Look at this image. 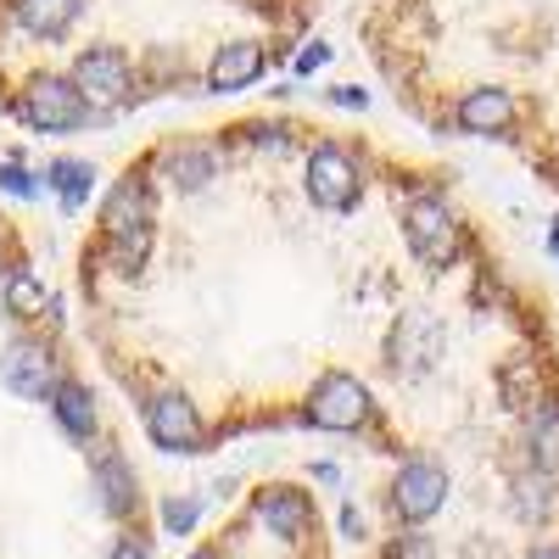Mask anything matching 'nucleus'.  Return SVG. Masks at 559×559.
Returning <instances> with one entry per match:
<instances>
[{"label":"nucleus","instance_id":"nucleus-25","mask_svg":"<svg viewBox=\"0 0 559 559\" xmlns=\"http://www.w3.org/2000/svg\"><path fill=\"white\" fill-rule=\"evenodd\" d=\"M107 559H152V554H146V543H134V537H118Z\"/></svg>","mask_w":559,"mask_h":559},{"label":"nucleus","instance_id":"nucleus-12","mask_svg":"<svg viewBox=\"0 0 559 559\" xmlns=\"http://www.w3.org/2000/svg\"><path fill=\"white\" fill-rule=\"evenodd\" d=\"M258 73H263V51L258 45H224V51L213 57V68H207V90H218V96H229V90H247V84H258Z\"/></svg>","mask_w":559,"mask_h":559},{"label":"nucleus","instance_id":"nucleus-26","mask_svg":"<svg viewBox=\"0 0 559 559\" xmlns=\"http://www.w3.org/2000/svg\"><path fill=\"white\" fill-rule=\"evenodd\" d=\"M336 102H342V107H364L369 96H364V90H336Z\"/></svg>","mask_w":559,"mask_h":559},{"label":"nucleus","instance_id":"nucleus-27","mask_svg":"<svg viewBox=\"0 0 559 559\" xmlns=\"http://www.w3.org/2000/svg\"><path fill=\"white\" fill-rule=\"evenodd\" d=\"M526 559H559V548H554V543H548V548H532V554H526Z\"/></svg>","mask_w":559,"mask_h":559},{"label":"nucleus","instance_id":"nucleus-9","mask_svg":"<svg viewBox=\"0 0 559 559\" xmlns=\"http://www.w3.org/2000/svg\"><path fill=\"white\" fill-rule=\"evenodd\" d=\"M73 84H79L84 102L112 107V102L129 96V62L112 51V45H96V51H84V57L73 62Z\"/></svg>","mask_w":559,"mask_h":559},{"label":"nucleus","instance_id":"nucleus-23","mask_svg":"<svg viewBox=\"0 0 559 559\" xmlns=\"http://www.w3.org/2000/svg\"><path fill=\"white\" fill-rule=\"evenodd\" d=\"M324 62H331V45H324V39H313L308 51L297 57V73H313V68H324Z\"/></svg>","mask_w":559,"mask_h":559},{"label":"nucleus","instance_id":"nucleus-28","mask_svg":"<svg viewBox=\"0 0 559 559\" xmlns=\"http://www.w3.org/2000/svg\"><path fill=\"white\" fill-rule=\"evenodd\" d=\"M548 241H554V252H559V218H554V229H548Z\"/></svg>","mask_w":559,"mask_h":559},{"label":"nucleus","instance_id":"nucleus-13","mask_svg":"<svg viewBox=\"0 0 559 559\" xmlns=\"http://www.w3.org/2000/svg\"><path fill=\"white\" fill-rule=\"evenodd\" d=\"M96 492H102V509H107L112 521L134 515V503H140V492H134V471H129L118 453H102V459H96Z\"/></svg>","mask_w":559,"mask_h":559},{"label":"nucleus","instance_id":"nucleus-1","mask_svg":"<svg viewBox=\"0 0 559 559\" xmlns=\"http://www.w3.org/2000/svg\"><path fill=\"white\" fill-rule=\"evenodd\" d=\"M102 229H107V252L123 274H134L152 252V191L140 179H123L118 191L102 202Z\"/></svg>","mask_w":559,"mask_h":559},{"label":"nucleus","instance_id":"nucleus-20","mask_svg":"<svg viewBox=\"0 0 559 559\" xmlns=\"http://www.w3.org/2000/svg\"><path fill=\"white\" fill-rule=\"evenodd\" d=\"M51 185L62 191V207H84L90 185H96V168H90V163H57L51 168Z\"/></svg>","mask_w":559,"mask_h":559},{"label":"nucleus","instance_id":"nucleus-6","mask_svg":"<svg viewBox=\"0 0 559 559\" xmlns=\"http://www.w3.org/2000/svg\"><path fill=\"white\" fill-rule=\"evenodd\" d=\"M146 437L163 448V453H191L202 442V414L185 392H157L146 403Z\"/></svg>","mask_w":559,"mask_h":559},{"label":"nucleus","instance_id":"nucleus-5","mask_svg":"<svg viewBox=\"0 0 559 559\" xmlns=\"http://www.w3.org/2000/svg\"><path fill=\"white\" fill-rule=\"evenodd\" d=\"M442 503H448V471L431 464V459H408L397 471V481H392V509L419 526V521H431Z\"/></svg>","mask_w":559,"mask_h":559},{"label":"nucleus","instance_id":"nucleus-14","mask_svg":"<svg viewBox=\"0 0 559 559\" xmlns=\"http://www.w3.org/2000/svg\"><path fill=\"white\" fill-rule=\"evenodd\" d=\"M51 408H57V426H62L68 437L84 442L90 431H96V392H90V386H79V381H57Z\"/></svg>","mask_w":559,"mask_h":559},{"label":"nucleus","instance_id":"nucleus-11","mask_svg":"<svg viewBox=\"0 0 559 559\" xmlns=\"http://www.w3.org/2000/svg\"><path fill=\"white\" fill-rule=\"evenodd\" d=\"M509 123H515V96L509 90H471L459 102V129L471 134H503Z\"/></svg>","mask_w":559,"mask_h":559},{"label":"nucleus","instance_id":"nucleus-3","mask_svg":"<svg viewBox=\"0 0 559 559\" xmlns=\"http://www.w3.org/2000/svg\"><path fill=\"white\" fill-rule=\"evenodd\" d=\"M369 414H376V397H369V386L358 376H324L313 392H308V419L319 431H358L369 426Z\"/></svg>","mask_w":559,"mask_h":559},{"label":"nucleus","instance_id":"nucleus-29","mask_svg":"<svg viewBox=\"0 0 559 559\" xmlns=\"http://www.w3.org/2000/svg\"><path fill=\"white\" fill-rule=\"evenodd\" d=\"M191 559H218V554H207V548H202V554H191Z\"/></svg>","mask_w":559,"mask_h":559},{"label":"nucleus","instance_id":"nucleus-24","mask_svg":"<svg viewBox=\"0 0 559 559\" xmlns=\"http://www.w3.org/2000/svg\"><path fill=\"white\" fill-rule=\"evenodd\" d=\"M392 559H431V543H419V537H403V543H392Z\"/></svg>","mask_w":559,"mask_h":559},{"label":"nucleus","instance_id":"nucleus-8","mask_svg":"<svg viewBox=\"0 0 559 559\" xmlns=\"http://www.w3.org/2000/svg\"><path fill=\"white\" fill-rule=\"evenodd\" d=\"M308 197L319 207H353L358 202V163L342 152V146H319L308 157Z\"/></svg>","mask_w":559,"mask_h":559},{"label":"nucleus","instance_id":"nucleus-16","mask_svg":"<svg viewBox=\"0 0 559 559\" xmlns=\"http://www.w3.org/2000/svg\"><path fill=\"white\" fill-rule=\"evenodd\" d=\"M79 17V0H17V23L34 34V39H57L68 34Z\"/></svg>","mask_w":559,"mask_h":559},{"label":"nucleus","instance_id":"nucleus-21","mask_svg":"<svg viewBox=\"0 0 559 559\" xmlns=\"http://www.w3.org/2000/svg\"><path fill=\"white\" fill-rule=\"evenodd\" d=\"M197 515H202L197 498H168V509H163V526H168V532H191V526H197Z\"/></svg>","mask_w":559,"mask_h":559},{"label":"nucleus","instance_id":"nucleus-19","mask_svg":"<svg viewBox=\"0 0 559 559\" xmlns=\"http://www.w3.org/2000/svg\"><path fill=\"white\" fill-rule=\"evenodd\" d=\"M532 459L537 471H559V403H543L532 414Z\"/></svg>","mask_w":559,"mask_h":559},{"label":"nucleus","instance_id":"nucleus-15","mask_svg":"<svg viewBox=\"0 0 559 559\" xmlns=\"http://www.w3.org/2000/svg\"><path fill=\"white\" fill-rule=\"evenodd\" d=\"M509 498H515V515L526 521V526H543L548 515H554V481H548V471H521L515 481H509Z\"/></svg>","mask_w":559,"mask_h":559},{"label":"nucleus","instance_id":"nucleus-7","mask_svg":"<svg viewBox=\"0 0 559 559\" xmlns=\"http://www.w3.org/2000/svg\"><path fill=\"white\" fill-rule=\"evenodd\" d=\"M0 381H7L17 397H28V403L51 397L57 392V358H51V347L12 342L7 353H0Z\"/></svg>","mask_w":559,"mask_h":559},{"label":"nucleus","instance_id":"nucleus-17","mask_svg":"<svg viewBox=\"0 0 559 559\" xmlns=\"http://www.w3.org/2000/svg\"><path fill=\"white\" fill-rule=\"evenodd\" d=\"M7 280V308L17 313V319H45L57 302H51V292H45V280L39 274H28V269H12V274H0Z\"/></svg>","mask_w":559,"mask_h":559},{"label":"nucleus","instance_id":"nucleus-18","mask_svg":"<svg viewBox=\"0 0 559 559\" xmlns=\"http://www.w3.org/2000/svg\"><path fill=\"white\" fill-rule=\"evenodd\" d=\"M163 174L174 179V191H207V179H213V157L202 146H174L163 157Z\"/></svg>","mask_w":559,"mask_h":559},{"label":"nucleus","instance_id":"nucleus-22","mask_svg":"<svg viewBox=\"0 0 559 559\" xmlns=\"http://www.w3.org/2000/svg\"><path fill=\"white\" fill-rule=\"evenodd\" d=\"M0 185H7L12 197H39V185H34V174H28V168H17V163H7V168H0Z\"/></svg>","mask_w":559,"mask_h":559},{"label":"nucleus","instance_id":"nucleus-4","mask_svg":"<svg viewBox=\"0 0 559 559\" xmlns=\"http://www.w3.org/2000/svg\"><path fill=\"white\" fill-rule=\"evenodd\" d=\"M403 229H408V252L426 263V269H448V263L459 258V247H464L453 213H448L442 202H431V197H419V202L403 213Z\"/></svg>","mask_w":559,"mask_h":559},{"label":"nucleus","instance_id":"nucleus-10","mask_svg":"<svg viewBox=\"0 0 559 559\" xmlns=\"http://www.w3.org/2000/svg\"><path fill=\"white\" fill-rule=\"evenodd\" d=\"M258 521H263L274 537L297 543V537L308 532V521H313V509H308V498H302L297 487H269L263 503H258Z\"/></svg>","mask_w":559,"mask_h":559},{"label":"nucleus","instance_id":"nucleus-2","mask_svg":"<svg viewBox=\"0 0 559 559\" xmlns=\"http://www.w3.org/2000/svg\"><path fill=\"white\" fill-rule=\"evenodd\" d=\"M23 123L45 129V134H73L90 123V102L79 96V84L62 79V73H34L23 84V102H17Z\"/></svg>","mask_w":559,"mask_h":559}]
</instances>
